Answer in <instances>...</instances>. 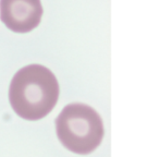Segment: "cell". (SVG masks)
Listing matches in <instances>:
<instances>
[{"label":"cell","instance_id":"6da1fadb","mask_svg":"<svg viewBox=\"0 0 160 157\" xmlns=\"http://www.w3.org/2000/svg\"><path fill=\"white\" fill-rule=\"evenodd\" d=\"M59 93L57 78L48 68L28 64L13 77L9 87V100L19 117L36 121L55 108Z\"/></svg>","mask_w":160,"mask_h":157},{"label":"cell","instance_id":"7a4b0ae2","mask_svg":"<svg viewBox=\"0 0 160 157\" xmlns=\"http://www.w3.org/2000/svg\"><path fill=\"white\" fill-rule=\"evenodd\" d=\"M57 135L61 144L72 153L87 155L100 145L105 135L100 116L88 105H67L56 119Z\"/></svg>","mask_w":160,"mask_h":157},{"label":"cell","instance_id":"3957f363","mask_svg":"<svg viewBox=\"0 0 160 157\" xmlns=\"http://www.w3.org/2000/svg\"><path fill=\"white\" fill-rule=\"evenodd\" d=\"M42 6L40 0H0V19L14 33H28L40 23Z\"/></svg>","mask_w":160,"mask_h":157}]
</instances>
